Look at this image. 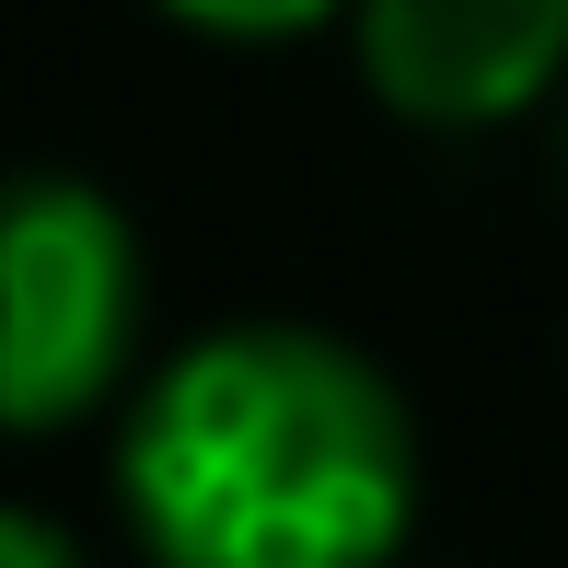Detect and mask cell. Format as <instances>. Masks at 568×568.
I'll return each mask as SVG.
<instances>
[{
  "label": "cell",
  "mask_w": 568,
  "mask_h": 568,
  "mask_svg": "<svg viewBox=\"0 0 568 568\" xmlns=\"http://www.w3.org/2000/svg\"><path fill=\"white\" fill-rule=\"evenodd\" d=\"M116 499L163 568H383L418 523V429L348 337L221 325L140 395Z\"/></svg>",
  "instance_id": "obj_1"
},
{
  "label": "cell",
  "mask_w": 568,
  "mask_h": 568,
  "mask_svg": "<svg viewBox=\"0 0 568 568\" xmlns=\"http://www.w3.org/2000/svg\"><path fill=\"white\" fill-rule=\"evenodd\" d=\"M140 232L82 174H0V429H59L140 348Z\"/></svg>",
  "instance_id": "obj_2"
},
{
  "label": "cell",
  "mask_w": 568,
  "mask_h": 568,
  "mask_svg": "<svg viewBox=\"0 0 568 568\" xmlns=\"http://www.w3.org/2000/svg\"><path fill=\"white\" fill-rule=\"evenodd\" d=\"M359 70L418 128H499L568 70V0H359Z\"/></svg>",
  "instance_id": "obj_3"
},
{
  "label": "cell",
  "mask_w": 568,
  "mask_h": 568,
  "mask_svg": "<svg viewBox=\"0 0 568 568\" xmlns=\"http://www.w3.org/2000/svg\"><path fill=\"white\" fill-rule=\"evenodd\" d=\"M174 23H197V36H314L337 0H163Z\"/></svg>",
  "instance_id": "obj_4"
},
{
  "label": "cell",
  "mask_w": 568,
  "mask_h": 568,
  "mask_svg": "<svg viewBox=\"0 0 568 568\" xmlns=\"http://www.w3.org/2000/svg\"><path fill=\"white\" fill-rule=\"evenodd\" d=\"M0 568H82V546L47 510H0Z\"/></svg>",
  "instance_id": "obj_5"
}]
</instances>
